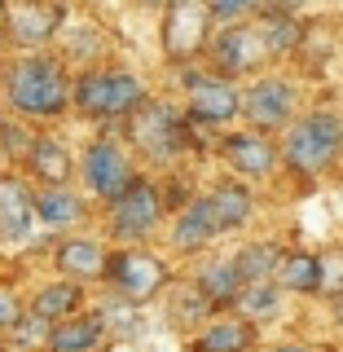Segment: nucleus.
Masks as SVG:
<instances>
[{"label":"nucleus","instance_id":"nucleus-36","mask_svg":"<svg viewBox=\"0 0 343 352\" xmlns=\"http://www.w3.org/2000/svg\"><path fill=\"white\" fill-rule=\"evenodd\" d=\"M137 5H146V9H150V5H163V9H168L172 0H137Z\"/></svg>","mask_w":343,"mask_h":352},{"label":"nucleus","instance_id":"nucleus-24","mask_svg":"<svg viewBox=\"0 0 343 352\" xmlns=\"http://www.w3.org/2000/svg\"><path fill=\"white\" fill-rule=\"evenodd\" d=\"M27 163H31V172H36L40 181L49 185V190H58V185L71 181V154H66L53 137H40L36 146H31Z\"/></svg>","mask_w":343,"mask_h":352},{"label":"nucleus","instance_id":"nucleus-18","mask_svg":"<svg viewBox=\"0 0 343 352\" xmlns=\"http://www.w3.org/2000/svg\"><path fill=\"white\" fill-rule=\"evenodd\" d=\"M194 286L207 295V304H212V308H234L238 295H242L238 264H234V260H207L203 269H198Z\"/></svg>","mask_w":343,"mask_h":352},{"label":"nucleus","instance_id":"nucleus-28","mask_svg":"<svg viewBox=\"0 0 343 352\" xmlns=\"http://www.w3.org/2000/svg\"><path fill=\"white\" fill-rule=\"evenodd\" d=\"M207 5H212V18L225 22V27L242 22L247 14H264V0H207Z\"/></svg>","mask_w":343,"mask_h":352},{"label":"nucleus","instance_id":"nucleus-29","mask_svg":"<svg viewBox=\"0 0 343 352\" xmlns=\"http://www.w3.org/2000/svg\"><path fill=\"white\" fill-rule=\"evenodd\" d=\"M172 313H176V322H203V317H212L216 308L207 304V295L198 291V286H190V291H185L181 300H176V308H172Z\"/></svg>","mask_w":343,"mask_h":352},{"label":"nucleus","instance_id":"nucleus-2","mask_svg":"<svg viewBox=\"0 0 343 352\" xmlns=\"http://www.w3.org/2000/svg\"><path fill=\"white\" fill-rule=\"evenodd\" d=\"M9 106L27 119H53L62 115L66 102H75V88L66 84L62 66L53 58H22L9 66Z\"/></svg>","mask_w":343,"mask_h":352},{"label":"nucleus","instance_id":"nucleus-17","mask_svg":"<svg viewBox=\"0 0 343 352\" xmlns=\"http://www.w3.org/2000/svg\"><path fill=\"white\" fill-rule=\"evenodd\" d=\"M278 286L286 295H322L326 286V269L317 251H286L282 269H278Z\"/></svg>","mask_w":343,"mask_h":352},{"label":"nucleus","instance_id":"nucleus-21","mask_svg":"<svg viewBox=\"0 0 343 352\" xmlns=\"http://www.w3.org/2000/svg\"><path fill=\"white\" fill-rule=\"evenodd\" d=\"M106 251L97 247L93 238H66L58 247V269L66 273V278H97V273H106Z\"/></svg>","mask_w":343,"mask_h":352},{"label":"nucleus","instance_id":"nucleus-11","mask_svg":"<svg viewBox=\"0 0 343 352\" xmlns=\"http://www.w3.org/2000/svg\"><path fill=\"white\" fill-rule=\"evenodd\" d=\"M80 168H84V185L97 198H106V203H115V198L137 181V172L128 168V154L119 150L115 141H93V146L84 150Z\"/></svg>","mask_w":343,"mask_h":352},{"label":"nucleus","instance_id":"nucleus-30","mask_svg":"<svg viewBox=\"0 0 343 352\" xmlns=\"http://www.w3.org/2000/svg\"><path fill=\"white\" fill-rule=\"evenodd\" d=\"M31 146H36V141H31L18 124H0V154H9V159H27Z\"/></svg>","mask_w":343,"mask_h":352},{"label":"nucleus","instance_id":"nucleus-16","mask_svg":"<svg viewBox=\"0 0 343 352\" xmlns=\"http://www.w3.org/2000/svg\"><path fill=\"white\" fill-rule=\"evenodd\" d=\"M216 234H220V225H216V212H212V198L207 194L194 198V203L176 216V225H172V242L181 251H203Z\"/></svg>","mask_w":343,"mask_h":352},{"label":"nucleus","instance_id":"nucleus-10","mask_svg":"<svg viewBox=\"0 0 343 352\" xmlns=\"http://www.w3.org/2000/svg\"><path fill=\"white\" fill-rule=\"evenodd\" d=\"M220 154H225V163L234 168L238 176H251V181H264V176L278 172L282 163V146L269 137V132H229L225 141H220Z\"/></svg>","mask_w":343,"mask_h":352},{"label":"nucleus","instance_id":"nucleus-13","mask_svg":"<svg viewBox=\"0 0 343 352\" xmlns=\"http://www.w3.org/2000/svg\"><path fill=\"white\" fill-rule=\"evenodd\" d=\"M58 22H62L58 5H49V0H18L5 14V36L14 44H44L58 31Z\"/></svg>","mask_w":343,"mask_h":352},{"label":"nucleus","instance_id":"nucleus-1","mask_svg":"<svg viewBox=\"0 0 343 352\" xmlns=\"http://www.w3.org/2000/svg\"><path fill=\"white\" fill-rule=\"evenodd\" d=\"M343 159V115L335 110H308L300 115L282 137V163L291 176L313 181L326 176Z\"/></svg>","mask_w":343,"mask_h":352},{"label":"nucleus","instance_id":"nucleus-3","mask_svg":"<svg viewBox=\"0 0 343 352\" xmlns=\"http://www.w3.org/2000/svg\"><path fill=\"white\" fill-rule=\"evenodd\" d=\"M75 106H80V115L93 119L132 115L137 106H146V88L128 71H84L75 84Z\"/></svg>","mask_w":343,"mask_h":352},{"label":"nucleus","instance_id":"nucleus-5","mask_svg":"<svg viewBox=\"0 0 343 352\" xmlns=\"http://www.w3.org/2000/svg\"><path fill=\"white\" fill-rule=\"evenodd\" d=\"M128 141L137 150H146L150 159H172L176 150H185L190 128L181 124V115L168 102H146L128 115Z\"/></svg>","mask_w":343,"mask_h":352},{"label":"nucleus","instance_id":"nucleus-35","mask_svg":"<svg viewBox=\"0 0 343 352\" xmlns=\"http://www.w3.org/2000/svg\"><path fill=\"white\" fill-rule=\"evenodd\" d=\"M330 313H335V322L343 326V291H339V295H330Z\"/></svg>","mask_w":343,"mask_h":352},{"label":"nucleus","instance_id":"nucleus-6","mask_svg":"<svg viewBox=\"0 0 343 352\" xmlns=\"http://www.w3.org/2000/svg\"><path fill=\"white\" fill-rule=\"evenodd\" d=\"M295 106H300V93H295V84L282 80V75H260V80L242 93V119H247L256 132L291 128L295 124Z\"/></svg>","mask_w":343,"mask_h":352},{"label":"nucleus","instance_id":"nucleus-14","mask_svg":"<svg viewBox=\"0 0 343 352\" xmlns=\"http://www.w3.org/2000/svg\"><path fill=\"white\" fill-rule=\"evenodd\" d=\"M256 335H260V326L247 322V317H216L212 326L198 330L190 352H251Z\"/></svg>","mask_w":343,"mask_h":352},{"label":"nucleus","instance_id":"nucleus-23","mask_svg":"<svg viewBox=\"0 0 343 352\" xmlns=\"http://www.w3.org/2000/svg\"><path fill=\"white\" fill-rule=\"evenodd\" d=\"M282 286L278 282H251V286H242V295H238V304H234V317H247V322H273V317L282 313Z\"/></svg>","mask_w":343,"mask_h":352},{"label":"nucleus","instance_id":"nucleus-37","mask_svg":"<svg viewBox=\"0 0 343 352\" xmlns=\"http://www.w3.org/2000/svg\"><path fill=\"white\" fill-rule=\"evenodd\" d=\"M9 14V0H0V18H5Z\"/></svg>","mask_w":343,"mask_h":352},{"label":"nucleus","instance_id":"nucleus-22","mask_svg":"<svg viewBox=\"0 0 343 352\" xmlns=\"http://www.w3.org/2000/svg\"><path fill=\"white\" fill-rule=\"evenodd\" d=\"M97 339H102L97 317H66V322H53L49 330V352H93Z\"/></svg>","mask_w":343,"mask_h":352},{"label":"nucleus","instance_id":"nucleus-15","mask_svg":"<svg viewBox=\"0 0 343 352\" xmlns=\"http://www.w3.org/2000/svg\"><path fill=\"white\" fill-rule=\"evenodd\" d=\"M36 225V198L22 190V181L0 176V238L5 242H22Z\"/></svg>","mask_w":343,"mask_h":352},{"label":"nucleus","instance_id":"nucleus-34","mask_svg":"<svg viewBox=\"0 0 343 352\" xmlns=\"http://www.w3.org/2000/svg\"><path fill=\"white\" fill-rule=\"evenodd\" d=\"M273 352H322L317 344H304V339H286V344H278Z\"/></svg>","mask_w":343,"mask_h":352},{"label":"nucleus","instance_id":"nucleus-19","mask_svg":"<svg viewBox=\"0 0 343 352\" xmlns=\"http://www.w3.org/2000/svg\"><path fill=\"white\" fill-rule=\"evenodd\" d=\"M207 198H212V212H216L220 234H234V229H242L251 220V212H256V198H251V190H247V185H238V181L216 185Z\"/></svg>","mask_w":343,"mask_h":352},{"label":"nucleus","instance_id":"nucleus-25","mask_svg":"<svg viewBox=\"0 0 343 352\" xmlns=\"http://www.w3.org/2000/svg\"><path fill=\"white\" fill-rule=\"evenodd\" d=\"M80 308V282H53L31 300V313L44 317V322H66Z\"/></svg>","mask_w":343,"mask_h":352},{"label":"nucleus","instance_id":"nucleus-32","mask_svg":"<svg viewBox=\"0 0 343 352\" xmlns=\"http://www.w3.org/2000/svg\"><path fill=\"white\" fill-rule=\"evenodd\" d=\"M22 326V304L9 291H0V330H18Z\"/></svg>","mask_w":343,"mask_h":352},{"label":"nucleus","instance_id":"nucleus-7","mask_svg":"<svg viewBox=\"0 0 343 352\" xmlns=\"http://www.w3.org/2000/svg\"><path fill=\"white\" fill-rule=\"evenodd\" d=\"M185 110L198 124H229V119L242 115V93L225 75L190 71L185 75Z\"/></svg>","mask_w":343,"mask_h":352},{"label":"nucleus","instance_id":"nucleus-12","mask_svg":"<svg viewBox=\"0 0 343 352\" xmlns=\"http://www.w3.org/2000/svg\"><path fill=\"white\" fill-rule=\"evenodd\" d=\"M110 207H115V212H110V225H115L119 238H146L150 229L163 220V198H159V190H154L146 176H137Z\"/></svg>","mask_w":343,"mask_h":352},{"label":"nucleus","instance_id":"nucleus-26","mask_svg":"<svg viewBox=\"0 0 343 352\" xmlns=\"http://www.w3.org/2000/svg\"><path fill=\"white\" fill-rule=\"evenodd\" d=\"M80 212H84L80 194H71L66 185H58V190H40V194H36V220H44L49 229L80 220Z\"/></svg>","mask_w":343,"mask_h":352},{"label":"nucleus","instance_id":"nucleus-9","mask_svg":"<svg viewBox=\"0 0 343 352\" xmlns=\"http://www.w3.org/2000/svg\"><path fill=\"white\" fill-rule=\"evenodd\" d=\"M106 278L128 304H146L168 286V264L159 256H150V251H119L106 264Z\"/></svg>","mask_w":343,"mask_h":352},{"label":"nucleus","instance_id":"nucleus-33","mask_svg":"<svg viewBox=\"0 0 343 352\" xmlns=\"http://www.w3.org/2000/svg\"><path fill=\"white\" fill-rule=\"evenodd\" d=\"M304 0H264V14L260 18H273V14H286V18H295V9H300Z\"/></svg>","mask_w":343,"mask_h":352},{"label":"nucleus","instance_id":"nucleus-20","mask_svg":"<svg viewBox=\"0 0 343 352\" xmlns=\"http://www.w3.org/2000/svg\"><path fill=\"white\" fill-rule=\"evenodd\" d=\"M282 260H286V251L278 247V242H251V247H242L238 256H234L242 286H251V282H278Z\"/></svg>","mask_w":343,"mask_h":352},{"label":"nucleus","instance_id":"nucleus-4","mask_svg":"<svg viewBox=\"0 0 343 352\" xmlns=\"http://www.w3.org/2000/svg\"><path fill=\"white\" fill-rule=\"evenodd\" d=\"M212 5L207 0H172L163 14V53L172 62H190L212 44Z\"/></svg>","mask_w":343,"mask_h":352},{"label":"nucleus","instance_id":"nucleus-8","mask_svg":"<svg viewBox=\"0 0 343 352\" xmlns=\"http://www.w3.org/2000/svg\"><path fill=\"white\" fill-rule=\"evenodd\" d=\"M207 49H212L216 75H225V80H234V75H251V71H260V66L269 62L264 31L251 27V22H234V27H225Z\"/></svg>","mask_w":343,"mask_h":352},{"label":"nucleus","instance_id":"nucleus-27","mask_svg":"<svg viewBox=\"0 0 343 352\" xmlns=\"http://www.w3.org/2000/svg\"><path fill=\"white\" fill-rule=\"evenodd\" d=\"M260 31H264V44H269V58H286L304 44V27L286 14H273V18H260Z\"/></svg>","mask_w":343,"mask_h":352},{"label":"nucleus","instance_id":"nucleus-31","mask_svg":"<svg viewBox=\"0 0 343 352\" xmlns=\"http://www.w3.org/2000/svg\"><path fill=\"white\" fill-rule=\"evenodd\" d=\"M322 269H326L322 295H339L343 291V256H339V251H326V256H322Z\"/></svg>","mask_w":343,"mask_h":352}]
</instances>
